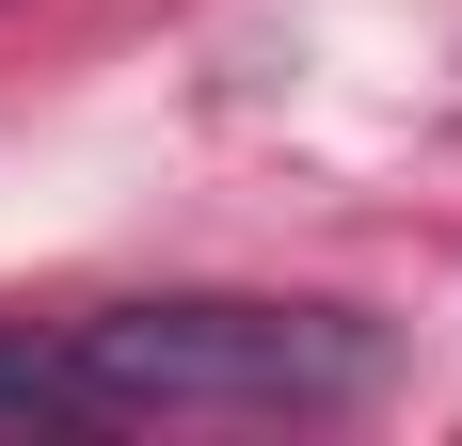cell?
<instances>
[{
    "label": "cell",
    "mask_w": 462,
    "mask_h": 446,
    "mask_svg": "<svg viewBox=\"0 0 462 446\" xmlns=\"http://www.w3.org/2000/svg\"><path fill=\"white\" fill-rule=\"evenodd\" d=\"M64 414H351L383 335L335 303H112L64 335Z\"/></svg>",
    "instance_id": "obj_1"
}]
</instances>
